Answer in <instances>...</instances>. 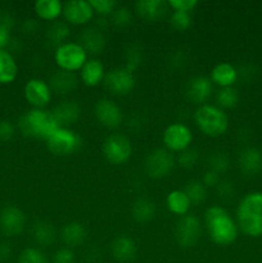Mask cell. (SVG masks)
I'll return each instance as SVG.
<instances>
[{
    "instance_id": "23",
    "label": "cell",
    "mask_w": 262,
    "mask_h": 263,
    "mask_svg": "<svg viewBox=\"0 0 262 263\" xmlns=\"http://www.w3.org/2000/svg\"><path fill=\"white\" fill-rule=\"evenodd\" d=\"M51 113L58 121L59 125L63 127H69L81 117V107L79 103L73 102V100H63L55 105Z\"/></svg>"
},
{
    "instance_id": "11",
    "label": "cell",
    "mask_w": 262,
    "mask_h": 263,
    "mask_svg": "<svg viewBox=\"0 0 262 263\" xmlns=\"http://www.w3.org/2000/svg\"><path fill=\"white\" fill-rule=\"evenodd\" d=\"M104 87L113 95L125 97L134 90L136 79L134 72L123 67H115L110 71H107L104 77Z\"/></svg>"
},
{
    "instance_id": "16",
    "label": "cell",
    "mask_w": 262,
    "mask_h": 263,
    "mask_svg": "<svg viewBox=\"0 0 262 263\" xmlns=\"http://www.w3.org/2000/svg\"><path fill=\"white\" fill-rule=\"evenodd\" d=\"M215 85L207 76H195L189 80L186 86V97L194 104H205L208 99L212 97Z\"/></svg>"
},
{
    "instance_id": "34",
    "label": "cell",
    "mask_w": 262,
    "mask_h": 263,
    "mask_svg": "<svg viewBox=\"0 0 262 263\" xmlns=\"http://www.w3.org/2000/svg\"><path fill=\"white\" fill-rule=\"evenodd\" d=\"M208 167L211 171H215L216 174L222 175L230 167V157L228 156L226 152L216 151L211 153L210 158H208Z\"/></svg>"
},
{
    "instance_id": "26",
    "label": "cell",
    "mask_w": 262,
    "mask_h": 263,
    "mask_svg": "<svg viewBox=\"0 0 262 263\" xmlns=\"http://www.w3.org/2000/svg\"><path fill=\"white\" fill-rule=\"evenodd\" d=\"M166 207L170 213L175 216H182L188 215L192 207V202L188 198L186 193L181 189H175L167 194L166 197Z\"/></svg>"
},
{
    "instance_id": "38",
    "label": "cell",
    "mask_w": 262,
    "mask_h": 263,
    "mask_svg": "<svg viewBox=\"0 0 262 263\" xmlns=\"http://www.w3.org/2000/svg\"><path fill=\"white\" fill-rule=\"evenodd\" d=\"M125 59L126 68L130 69L131 72L135 71V69L141 64V61H143V50H141L140 46L136 45V44L128 46V48L126 49Z\"/></svg>"
},
{
    "instance_id": "31",
    "label": "cell",
    "mask_w": 262,
    "mask_h": 263,
    "mask_svg": "<svg viewBox=\"0 0 262 263\" xmlns=\"http://www.w3.org/2000/svg\"><path fill=\"white\" fill-rule=\"evenodd\" d=\"M156 204L148 198H139L131 205V217L139 223L149 222L156 216Z\"/></svg>"
},
{
    "instance_id": "5",
    "label": "cell",
    "mask_w": 262,
    "mask_h": 263,
    "mask_svg": "<svg viewBox=\"0 0 262 263\" xmlns=\"http://www.w3.org/2000/svg\"><path fill=\"white\" fill-rule=\"evenodd\" d=\"M54 62L58 69L76 73L86 63L87 53L82 45L76 41H67L54 49Z\"/></svg>"
},
{
    "instance_id": "17",
    "label": "cell",
    "mask_w": 262,
    "mask_h": 263,
    "mask_svg": "<svg viewBox=\"0 0 262 263\" xmlns=\"http://www.w3.org/2000/svg\"><path fill=\"white\" fill-rule=\"evenodd\" d=\"M134 9L144 21L157 22L164 18L170 8L164 0H138L134 5Z\"/></svg>"
},
{
    "instance_id": "42",
    "label": "cell",
    "mask_w": 262,
    "mask_h": 263,
    "mask_svg": "<svg viewBox=\"0 0 262 263\" xmlns=\"http://www.w3.org/2000/svg\"><path fill=\"white\" fill-rule=\"evenodd\" d=\"M76 257H74L73 251L71 248H59L57 249L53 256V263H74Z\"/></svg>"
},
{
    "instance_id": "29",
    "label": "cell",
    "mask_w": 262,
    "mask_h": 263,
    "mask_svg": "<svg viewBox=\"0 0 262 263\" xmlns=\"http://www.w3.org/2000/svg\"><path fill=\"white\" fill-rule=\"evenodd\" d=\"M69 35H71V28L66 22H62V21L49 23L48 27L45 28L46 43L54 46V49L58 48L62 44L67 43Z\"/></svg>"
},
{
    "instance_id": "32",
    "label": "cell",
    "mask_w": 262,
    "mask_h": 263,
    "mask_svg": "<svg viewBox=\"0 0 262 263\" xmlns=\"http://www.w3.org/2000/svg\"><path fill=\"white\" fill-rule=\"evenodd\" d=\"M216 105L222 110L233 109L239 103V92L235 87H225L216 92Z\"/></svg>"
},
{
    "instance_id": "18",
    "label": "cell",
    "mask_w": 262,
    "mask_h": 263,
    "mask_svg": "<svg viewBox=\"0 0 262 263\" xmlns=\"http://www.w3.org/2000/svg\"><path fill=\"white\" fill-rule=\"evenodd\" d=\"M105 39L104 31L98 26H86L80 33V44L82 48L86 50L87 54H100L105 48Z\"/></svg>"
},
{
    "instance_id": "4",
    "label": "cell",
    "mask_w": 262,
    "mask_h": 263,
    "mask_svg": "<svg viewBox=\"0 0 262 263\" xmlns=\"http://www.w3.org/2000/svg\"><path fill=\"white\" fill-rule=\"evenodd\" d=\"M194 122L203 135L213 139L225 135L229 128V117L225 110L208 103L195 109Z\"/></svg>"
},
{
    "instance_id": "2",
    "label": "cell",
    "mask_w": 262,
    "mask_h": 263,
    "mask_svg": "<svg viewBox=\"0 0 262 263\" xmlns=\"http://www.w3.org/2000/svg\"><path fill=\"white\" fill-rule=\"evenodd\" d=\"M236 223L239 231L251 238L262 236V192L244 195L236 207Z\"/></svg>"
},
{
    "instance_id": "49",
    "label": "cell",
    "mask_w": 262,
    "mask_h": 263,
    "mask_svg": "<svg viewBox=\"0 0 262 263\" xmlns=\"http://www.w3.org/2000/svg\"><path fill=\"white\" fill-rule=\"evenodd\" d=\"M13 253L12 246L8 241H0V262H5Z\"/></svg>"
},
{
    "instance_id": "19",
    "label": "cell",
    "mask_w": 262,
    "mask_h": 263,
    "mask_svg": "<svg viewBox=\"0 0 262 263\" xmlns=\"http://www.w3.org/2000/svg\"><path fill=\"white\" fill-rule=\"evenodd\" d=\"M238 166L246 176H256L262 171V152L254 146L241 149L238 157Z\"/></svg>"
},
{
    "instance_id": "12",
    "label": "cell",
    "mask_w": 262,
    "mask_h": 263,
    "mask_svg": "<svg viewBox=\"0 0 262 263\" xmlns=\"http://www.w3.org/2000/svg\"><path fill=\"white\" fill-rule=\"evenodd\" d=\"M23 97L26 102L36 109H45L46 105L51 102L53 91L48 81L39 77L30 79L23 87Z\"/></svg>"
},
{
    "instance_id": "40",
    "label": "cell",
    "mask_w": 262,
    "mask_h": 263,
    "mask_svg": "<svg viewBox=\"0 0 262 263\" xmlns=\"http://www.w3.org/2000/svg\"><path fill=\"white\" fill-rule=\"evenodd\" d=\"M199 161V152L195 148H189L186 151L181 152V153L177 154L176 157V163L180 164L182 168H193L195 167V164Z\"/></svg>"
},
{
    "instance_id": "14",
    "label": "cell",
    "mask_w": 262,
    "mask_h": 263,
    "mask_svg": "<svg viewBox=\"0 0 262 263\" xmlns=\"http://www.w3.org/2000/svg\"><path fill=\"white\" fill-rule=\"evenodd\" d=\"M97 121L105 128L116 130L122 125L123 113L120 105L109 98H102L97 102L94 108Z\"/></svg>"
},
{
    "instance_id": "24",
    "label": "cell",
    "mask_w": 262,
    "mask_h": 263,
    "mask_svg": "<svg viewBox=\"0 0 262 263\" xmlns=\"http://www.w3.org/2000/svg\"><path fill=\"white\" fill-rule=\"evenodd\" d=\"M110 253L117 262H130L136 253L135 240L128 235H118L110 244Z\"/></svg>"
},
{
    "instance_id": "22",
    "label": "cell",
    "mask_w": 262,
    "mask_h": 263,
    "mask_svg": "<svg viewBox=\"0 0 262 263\" xmlns=\"http://www.w3.org/2000/svg\"><path fill=\"white\" fill-rule=\"evenodd\" d=\"M210 80L215 86H218L220 89L233 87L234 84L238 81V68L228 62H221L211 69Z\"/></svg>"
},
{
    "instance_id": "13",
    "label": "cell",
    "mask_w": 262,
    "mask_h": 263,
    "mask_svg": "<svg viewBox=\"0 0 262 263\" xmlns=\"http://www.w3.org/2000/svg\"><path fill=\"white\" fill-rule=\"evenodd\" d=\"M94 9L90 5L89 0H68L63 3L64 22L71 26H89L94 18Z\"/></svg>"
},
{
    "instance_id": "47",
    "label": "cell",
    "mask_w": 262,
    "mask_h": 263,
    "mask_svg": "<svg viewBox=\"0 0 262 263\" xmlns=\"http://www.w3.org/2000/svg\"><path fill=\"white\" fill-rule=\"evenodd\" d=\"M10 30H12V28L7 27L5 25L0 23V50L7 49L8 46L10 45V41H12Z\"/></svg>"
},
{
    "instance_id": "43",
    "label": "cell",
    "mask_w": 262,
    "mask_h": 263,
    "mask_svg": "<svg viewBox=\"0 0 262 263\" xmlns=\"http://www.w3.org/2000/svg\"><path fill=\"white\" fill-rule=\"evenodd\" d=\"M15 134V126L12 121L2 120L0 121V141H9L13 139Z\"/></svg>"
},
{
    "instance_id": "46",
    "label": "cell",
    "mask_w": 262,
    "mask_h": 263,
    "mask_svg": "<svg viewBox=\"0 0 262 263\" xmlns=\"http://www.w3.org/2000/svg\"><path fill=\"white\" fill-rule=\"evenodd\" d=\"M256 74V68L252 64H243L238 68V80H244V81H251Z\"/></svg>"
},
{
    "instance_id": "37",
    "label": "cell",
    "mask_w": 262,
    "mask_h": 263,
    "mask_svg": "<svg viewBox=\"0 0 262 263\" xmlns=\"http://www.w3.org/2000/svg\"><path fill=\"white\" fill-rule=\"evenodd\" d=\"M89 2L95 14L100 15L102 18H109L116 8L120 5L116 0H89Z\"/></svg>"
},
{
    "instance_id": "20",
    "label": "cell",
    "mask_w": 262,
    "mask_h": 263,
    "mask_svg": "<svg viewBox=\"0 0 262 263\" xmlns=\"http://www.w3.org/2000/svg\"><path fill=\"white\" fill-rule=\"evenodd\" d=\"M107 71L103 62L98 58H89L80 69V80L87 87H97L103 84Z\"/></svg>"
},
{
    "instance_id": "39",
    "label": "cell",
    "mask_w": 262,
    "mask_h": 263,
    "mask_svg": "<svg viewBox=\"0 0 262 263\" xmlns=\"http://www.w3.org/2000/svg\"><path fill=\"white\" fill-rule=\"evenodd\" d=\"M192 23V13L172 12V14L170 15V25L176 31H186L188 28H190Z\"/></svg>"
},
{
    "instance_id": "8",
    "label": "cell",
    "mask_w": 262,
    "mask_h": 263,
    "mask_svg": "<svg viewBox=\"0 0 262 263\" xmlns=\"http://www.w3.org/2000/svg\"><path fill=\"white\" fill-rule=\"evenodd\" d=\"M194 135L192 128L182 122H172L164 128L162 134V143L164 149L174 153H181L186 149L192 148Z\"/></svg>"
},
{
    "instance_id": "28",
    "label": "cell",
    "mask_w": 262,
    "mask_h": 263,
    "mask_svg": "<svg viewBox=\"0 0 262 263\" xmlns=\"http://www.w3.org/2000/svg\"><path fill=\"white\" fill-rule=\"evenodd\" d=\"M18 76V64L8 49L0 50V84H12Z\"/></svg>"
},
{
    "instance_id": "33",
    "label": "cell",
    "mask_w": 262,
    "mask_h": 263,
    "mask_svg": "<svg viewBox=\"0 0 262 263\" xmlns=\"http://www.w3.org/2000/svg\"><path fill=\"white\" fill-rule=\"evenodd\" d=\"M184 192L186 193L188 198L192 202V205H199L207 198L208 189L203 185V182L200 180H194V181H190L186 185V187L184 189Z\"/></svg>"
},
{
    "instance_id": "1",
    "label": "cell",
    "mask_w": 262,
    "mask_h": 263,
    "mask_svg": "<svg viewBox=\"0 0 262 263\" xmlns=\"http://www.w3.org/2000/svg\"><path fill=\"white\" fill-rule=\"evenodd\" d=\"M204 226L211 241L218 247L231 246L238 238V223L222 205L213 204L205 210Z\"/></svg>"
},
{
    "instance_id": "9",
    "label": "cell",
    "mask_w": 262,
    "mask_h": 263,
    "mask_svg": "<svg viewBox=\"0 0 262 263\" xmlns=\"http://www.w3.org/2000/svg\"><path fill=\"white\" fill-rule=\"evenodd\" d=\"M176 164V158L164 148H156L145 159V172L151 179L161 180L169 176Z\"/></svg>"
},
{
    "instance_id": "6",
    "label": "cell",
    "mask_w": 262,
    "mask_h": 263,
    "mask_svg": "<svg viewBox=\"0 0 262 263\" xmlns=\"http://www.w3.org/2000/svg\"><path fill=\"white\" fill-rule=\"evenodd\" d=\"M46 148L54 156L67 157L76 153L82 145V139L79 134L71 127H61L57 128L48 140L45 141Z\"/></svg>"
},
{
    "instance_id": "7",
    "label": "cell",
    "mask_w": 262,
    "mask_h": 263,
    "mask_svg": "<svg viewBox=\"0 0 262 263\" xmlns=\"http://www.w3.org/2000/svg\"><path fill=\"white\" fill-rule=\"evenodd\" d=\"M102 151L104 158L110 164L120 166V164H125L126 162L130 161L134 149L133 143L127 136L115 133L107 136V139L103 143Z\"/></svg>"
},
{
    "instance_id": "41",
    "label": "cell",
    "mask_w": 262,
    "mask_h": 263,
    "mask_svg": "<svg viewBox=\"0 0 262 263\" xmlns=\"http://www.w3.org/2000/svg\"><path fill=\"white\" fill-rule=\"evenodd\" d=\"M167 5L174 12L192 13L198 7V0H167Z\"/></svg>"
},
{
    "instance_id": "35",
    "label": "cell",
    "mask_w": 262,
    "mask_h": 263,
    "mask_svg": "<svg viewBox=\"0 0 262 263\" xmlns=\"http://www.w3.org/2000/svg\"><path fill=\"white\" fill-rule=\"evenodd\" d=\"M109 22L118 28L127 27L133 23V10L126 5H118L109 17Z\"/></svg>"
},
{
    "instance_id": "45",
    "label": "cell",
    "mask_w": 262,
    "mask_h": 263,
    "mask_svg": "<svg viewBox=\"0 0 262 263\" xmlns=\"http://www.w3.org/2000/svg\"><path fill=\"white\" fill-rule=\"evenodd\" d=\"M200 181L203 182V185H204L207 189H210V187H216L218 185V182L221 181L220 175L216 174L215 171L207 170V171H205V174L203 175V177Z\"/></svg>"
},
{
    "instance_id": "3",
    "label": "cell",
    "mask_w": 262,
    "mask_h": 263,
    "mask_svg": "<svg viewBox=\"0 0 262 263\" xmlns=\"http://www.w3.org/2000/svg\"><path fill=\"white\" fill-rule=\"evenodd\" d=\"M18 127L21 133L27 138L46 141L57 128L61 127V125L55 120L51 110L31 108L25 115L21 116Z\"/></svg>"
},
{
    "instance_id": "30",
    "label": "cell",
    "mask_w": 262,
    "mask_h": 263,
    "mask_svg": "<svg viewBox=\"0 0 262 263\" xmlns=\"http://www.w3.org/2000/svg\"><path fill=\"white\" fill-rule=\"evenodd\" d=\"M31 235L38 246L49 247L55 241L57 231L55 228L48 221H38L32 225Z\"/></svg>"
},
{
    "instance_id": "48",
    "label": "cell",
    "mask_w": 262,
    "mask_h": 263,
    "mask_svg": "<svg viewBox=\"0 0 262 263\" xmlns=\"http://www.w3.org/2000/svg\"><path fill=\"white\" fill-rule=\"evenodd\" d=\"M40 25H39L38 20H33V18H30V20H26L25 22L21 26V30H22L23 33L26 35H33L36 33V31L39 30Z\"/></svg>"
},
{
    "instance_id": "44",
    "label": "cell",
    "mask_w": 262,
    "mask_h": 263,
    "mask_svg": "<svg viewBox=\"0 0 262 263\" xmlns=\"http://www.w3.org/2000/svg\"><path fill=\"white\" fill-rule=\"evenodd\" d=\"M216 189H217V194L220 195L222 199H229V198L233 197L234 193H235V186H234L233 182L228 181V180H223V181L218 182Z\"/></svg>"
},
{
    "instance_id": "21",
    "label": "cell",
    "mask_w": 262,
    "mask_h": 263,
    "mask_svg": "<svg viewBox=\"0 0 262 263\" xmlns=\"http://www.w3.org/2000/svg\"><path fill=\"white\" fill-rule=\"evenodd\" d=\"M80 79L76 76V73H71V72L62 71V69H57L50 74L48 80V84L50 86L51 91L59 95H67L71 94L79 85Z\"/></svg>"
},
{
    "instance_id": "10",
    "label": "cell",
    "mask_w": 262,
    "mask_h": 263,
    "mask_svg": "<svg viewBox=\"0 0 262 263\" xmlns=\"http://www.w3.org/2000/svg\"><path fill=\"white\" fill-rule=\"evenodd\" d=\"M202 221L199 217L193 213L180 217L177 221L176 229H175V236L176 241L181 248H192L199 241L202 235Z\"/></svg>"
},
{
    "instance_id": "15",
    "label": "cell",
    "mask_w": 262,
    "mask_h": 263,
    "mask_svg": "<svg viewBox=\"0 0 262 263\" xmlns=\"http://www.w3.org/2000/svg\"><path fill=\"white\" fill-rule=\"evenodd\" d=\"M26 226V216L21 208L15 205H5L0 210V230L8 236H17L23 233Z\"/></svg>"
},
{
    "instance_id": "25",
    "label": "cell",
    "mask_w": 262,
    "mask_h": 263,
    "mask_svg": "<svg viewBox=\"0 0 262 263\" xmlns=\"http://www.w3.org/2000/svg\"><path fill=\"white\" fill-rule=\"evenodd\" d=\"M33 10L39 20L45 22H55L63 14V3L59 0H36Z\"/></svg>"
},
{
    "instance_id": "36",
    "label": "cell",
    "mask_w": 262,
    "mask_h": 263,
    "mask_svg": "<svg viewBox=\"0 0 262 263\" xmlns=\"http://www.w3.org/2000/svg\"><path fill=\"white\" fill-rule=\"evenodd\" d=\"M18 263H50L48 256L36 247H28L21 252Z\"/></svg>"
},
{
    "instance_id": "27",
    "label": "cell",
    "mask_w": 262,
    "mask_h": 263,
    "mask_svg": "<svg viewBox=\"0 0 262 263\" xmlns=\"http://www.w3.org/2000/svg\"><path fill=\"white\" fill-rule=\"evenodd\" d=\"M61 238L63 243L66 244L67 248H74V247L81 246L86 239V230L82 223L77 222V221H72V222L66 223L62 228Z\"/></svg>"
}]
</instances>
